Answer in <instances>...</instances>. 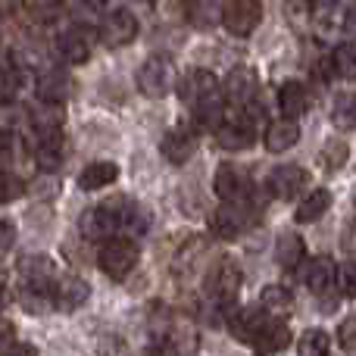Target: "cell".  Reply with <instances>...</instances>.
Returning <instances> with one entry per match:
<instances>
[{
  "label": "cell",
  "instance_id": "44dd1931",
  "mask_svg": "<svg viewBox=\"0 0 356 356\" xmlns=\"http://www.w3.org/2000/svg\"><path fill=\"white\" fill-rule=\"evenodd\" d=\"M269 319H272V316H269V313H263V309H259V303H257V307H244V309H238V313L232 316V322H228V328H232V334H234L238 341L250 344V341L257 338V332H259V328H263Z\"/></svg>",
  "mask_w": 356,
  "mask_h": 356
},
{
  "label": "cell",
  "instance_id": "74e56055",
  "mask_svg": "<svg viewBox=\"0 0 356 356\" xmlns=\"http://www.w3.org/2000/svg\"><path fill=\"white\" fill-rule=\"evenodd\" d=\"M356 322L353 319H344L341 322V328H338V341H341V347L344 350H353V344H356Z\"/></svg>",
  "mask_w": 356,
  "mask_h": 356
},
{
  "label": "cell",
  "instance_id": "6da1fadb",
  "mask_svg": "<svg viewBox=\"0 0 356 356\" xmlns=\"http://www.w3.org/2000/svg\"><path fill=\"white\" fill-rule=\"evenodd\" d=\"M138 259H141V250H138V244L131 238H122V234H116V238L100 241L97 266H100V272H104L106 278H113V282H122V278H129L131 272H135Z\"/></svg>",
  "mask_w": 356,
  "mask_h": 356
},
{
  "label": "cell",
  "instance_id": "52a82bcc",
  "mask_svg": "<svg viewBox=\"0 0 356 356\" xmlns=\"http://www.w3.org/2000/svg\"><path fill=\"white\" fill-rule=\"evenodd\" d=\"M257 222V207L250 200H238V203H222L213 216V232L219 238L232 241L238 234H244L247 228Z\"/></svg>",
  "mask_w": 356,
  "mask_h": 356
},
{
  "label": "cell",
  "instance_id": "9a60e30c",
  "mask_svg": "<svg viewBox=\"0 0 356 356\" xmlns=\"http://www.w3.org/2000/svg\"><path fill=\"white\" fill-rule=\"evenodd\" d=\"M216 141H219L222 150H247L257 141V129H253V122L247 116H234V119H225L216 129Z\"/></svg>",
  "mask_w": 356,
  "mask_h": 356
},
{
  "label": "cell",
  "instance_id": "5bb4252c",
  "mask_svg": "<svg viewBox=\"0 0 356 356\" xmlns=\"http://www.w3.org/2000/svg\"><path fill=\"white\" fill-rule=\"evenodd\" d=\"M160 150H163V156H166L169 163L184 166V163L197 154V131L188 129V125H175V129H169L166 135H163Z\"/></svg>",
  "mask_w": 356,
  "mask_h": 356
},
{
  "label": "cell",
  "instance_id": "7a4b0ae2",
  "mask_svg": "<svg viewBox=\"0 0 356 356\" xmlns=\"http://www.w3.org/2000/svg\"><path fill=\"white\" fill-rule=\"evenodd\" d=\"M56 278H60V272H56L54 259L44 257V253L25 257L22 263H19V282H22V294L25 297H35L38 303L50 300V291H54Z\"/></svg>",
  "mask_w": 356,
  "mask_h": 356
},
{
  "label": "cell",
  "instance_id": "4316f807",
  "mask_svg": "<svg viewBox=\"0 0 356 356\" xmlns=\"http://www.w3.org/2000/svg\"><path fill=\"white\" fill-rule=\"evenodd\" d=\"M225 97H222V91H216V94H209L207 100H200V104L194 106V119H197V125L200 129H209V131H216L222 122H225Z\"/></svg>",
  "mask_w": 356,
  "mask_h": 356
},
{
  "label": "cell",
  "instance_id": "f1b7e54d",
  "mask_svg": "<svg viewBox=\"0 0 356 356\" xmlns=\"http://www.w3.org/2000/svg\"><path fill=\"white\" fill-rule=\"evenodd\" d=\"M291 307H294V297H291V291L282 288V284H269V288L259 294V309L269 316H284Z\"/></svg>",
  "mask_w": 356,
  "mask_h": 356
},
{
  "label": "cell",
  "instance_id": "d6a6232c",
  "mask_svg": "<svg viewBox=\"0 0 356 356\" xmlns=\"http://www.w3.org/2000/svg\"><path fill=\"white\" fill-rule=\"evenodd\" d=\"M341 3H344V0H307L309 16H313V22H319V25H332L334 16H338V10H341Z\"/></svg>",
  "mask_w": 356,
  "mask_h": 356
},
{
  "label": "cell",
  "instance_id": "ba28073f",
  "mask_svg": "<svg viewBox=\"0 0 356 356\" xmlns=\"http://www.w3.org/2000/svg\"><path fill=\"white\" fill-rule=\"evenodd\" d=\"M207 291L222 309L234 300V294L241 291V269L232 257H222L219 263L213 266V272L207 275Z\"/></svg>",
  "mask_w": 356,
  "mask_h": 356
},
{
  "label": "cell",
  "instance_id": "ffe728a7",
  "mask_svg": "<svg viewBox=\"0 0 356 356\" xmlns=\"http://www.w3.org/2000/svg\"><path fill=\"white\" fill-rule=\"evenodd\" d=\"M278 110H282L284 119H300L303 113L309 110V91L303 81H284L278 88Z\"/></svg>",
  "mask_w": 356,
  "mask_h": 356
},
{
  "label": "cell",
  "instance_id": "d590c367",
  "mask_svg": "<svg viewBox=\"0 0 356 356\" xmlns=\"http://www.w3.org/2000/svg\"><path fill=\"white\" fill-rule=\"evenodd\" d=\"M16 154H19L16 135H13V131H6V129H0V163L16 160Z\"/></svg>",
  "mask_w": 356,
  "mask_h": 356
},
{
  "label": "cell",
  "instance_id": "7bdbcfd3",
  "mask_svg": "<svg viewBox=\"0 0 356 356\" xmlns=\"http://www.w3.org/2000/svg\"><path fill=\"white\" fill-rule=\"evenodd\" d=\"M22 6V0H0V16H13Z\"/></svg>",
  "mask_w": 356,
  "mask_h": 356
},
{
  "label": "cell",
  "instance_id": "484cf974",
  "mask_svg": "<svg viewBox=\"0 0 356 356\" xmlns=\"http://www.w3.org/2000/svg\"><path fill=\"white\" fill-rule=\"evenodd\" d=\"M116 178H119V166H116V163L97 160V163H91V166L81 169L79 188H81V191H100V188H110Z\"/></svg>",
  "mask_w": 356,
  "mask_h": 356
},
{
  "label": "cell",
  "instance_id": "5b68a950",
  "mask_svg": "<svg viewBox=\"0 0 356 356\" xmlns=\"http://www.w3.org/2000/svg\"><path fill=\"white\" fill-rule=\"evenodd\" d=\"M138 29L141 25H138V16L131 10H110L100 19L97 35L110 50H122L138 38Z\"/></svg>",
  "mask_w": 356,
  "mask_h": 356
},
{
  "label": "cell",
  "instance_id": "8fae6325",
  "mask_svg": "<svg viewBox=\"0 0 356 356\" xmlns=\"http://www.w3.org/2000/svg\"><path fill=\"white\" fill-rule=\"evenodd\" d=\"M213 188L219 194L222 203H238V200H247L250 197V178L241 166H232V163H222L216 169V178H213Z\"/></svg>",
  "mask_w": 356,
  "mask_h": 356
},
{
  "label": "cell",
  "instance_id": "1f68e13d",
  "mask_svg": "<svg viewBox=\"0 0 356 356\" xmlns=\"http://www.w3.org/2000/svg\"><path fill=\"white\" fill-rule=\"evenodd\" d=\"M22 194H25V181H22V178H19L16 172L0 169V207H3V203L19 200Z\"/></svg>",
  "mask_w": 356,
  "mask_h": 356
},
{
  "label": "cell",
  "instance_id": "836d02e7",
  "mask_svg": "<svg viewBox=\"0 0 356 356\" xmlns=\"http://www.w3.org/2000/svg\"><path fill=\"white\" fill-rule=\"evenodd\" d=\"M19 94V72L6 63H0V106L13 104Z\"/></svg>",
  "mask_w": 356,
  "mask_h": 356
},
{
  "label": "cell",
  "instance_id": "277c9868",
  "mask_svg": "<svg viewBox=\"0 0 356 356\" xmlns=\"http://www.w3.org/2000/svg\"><path fill=\"white\" fill-rule=\"evenodd\" d=\"M222 97H225V106H234V110L244 113L247 106L257 104L259 97V75L253 72L250 66H238L228 72L225 85H219Z\"/></svg>",
  "mask_w": 356,
  "mask_h": 356
},
{
  "label": "cell",
  "instance_id": "9c48e42d",
  "mask_svg": "<svg viewBox=\"0 0 356 356\" xmlns=\"http://www.w3.org/2000/svg\"><path fill=\"white\" fill-rule=\"evenodd\" d=\"M269 194L278 197V200H294L297 194H303V188L309 184V172L297 163H284V166H275L269 175Z\"/></svg>",
  "mask_w": 356,
  "mask_h": 356
},
{
  "label": "cell",
  "instance_id": "ac0fdd59",
  "mask_svg": "<svg viewBox=\"0 0 356 356\" xmlns=\"http://www.w3.org/2000/svg\"><path fill=\"white\" fill-rule=\"evenodd\" d=\"M300 141V125H297V119H272L269 125H266V135H263V144L269 154H284V150H291L294 144Z\"/></svg>",
  "mask_w": 356,
  "mask_h": 356
},
{
  "label": "cell",
  "instance_id": "8992f818",
  "mask_svg": "<svg viewBox=\"0 0 356 356\" xmlns=\"http://www.w3.org/2000/svg\"><path fill=\"white\" fill-rule=\"evenodd\" d=\"M263 22V3L259 0H225L222 25L234 38H250Z\"/></svg>",
  "mask_w": 356,
  "mask_h": 356
},
{
  "label": "cell",
  "instance_id": "7c38bea8",
  "mask_svg": "<svg viewBox=\"0 0 356 356\" xmlns=\"http://www.w3.org/2000/svg\"><path fill=\"white\" fill-rule=\"evenodd\" d=\"M297 269H300V282L307 284L313 294H328V291L338 284V263H334L332 257H313L309 263L303 259Z\"/></svg>",
  "mask_w": 356,
  "mask_h": 356
},
{
  "label": "cell",
  "instance_id": "4fadbf2b",
  "mask_svg": "<svg viewBox=\"0 0 356 356\" xmlns=\"http://www.w3.org/2000/svg\"><path fill=\"white\" fill-rule=\"evenodd\" d=\"M178 88V97H181V104H188L191 110H194L200 100H207L209 94L219 91V79H216L209 69H191L188 75H184L181 81H175Z\"/></svg>",
  "mask_w": 356,
  "mask_h": 356
},
{
  "label": "cell",
  "instance_id": "30bf717a",
  "mask_svg": "<svg viewBox=\"0 0 356 356\" xmlns=\"http://www.w3.org/2000/svg\"><path fill=\"white\" fill-rule=\"evenodd\" d=\"M56 47H60V56L69 66H85L94 50V31L88 25H72V29H66L60 35Z\"/></svg>",
  "mask_w": 356,
  "mask_h": 356
},
{
  "label": "cell",
  "instance_id": "7402d4cb",
  "mask_svg": "<svg viewBox=\"0 0 356 356\" xmlns=\"http://www.w3.org/2000/svg\"><path fill=\"white\" fill-rule=\"evenodd\" d=\"M63 156H66V147H63V135H41L35 138V163L41 172H56L63 166Z\"/></svg>",
  "mask_w": 356,
  "mask_h": 356
},
{
  "label": "cell",
  "instance_id": "f35d334b",
  "mask_svg": "<svg viewBox=\"0 0 356 356\" xmlns=\"http://www.w3.org/2000/svg\"><path fill=\"white\" fill-rule=\"evenodd\" d=\"M13 241H16V225L10 219H0V253L10 250Z\"/></svg>",
  "mask_w": 356,
  "mask_h": 356
},
{
  "label": "cell",
  "instance_id": "8d00e7d4",
  "mask_svg": "<svg viewBox=\"0 0 356 356\" xmlns=\"http://www.w3.org/2000/svg\"><path fill=\"white\" fill-rule=\"evenodd\" d=\"M344 160H347V147H344V144H328V150H325V169L344 166Z\"/></svg>",
  "mask_w": 356,
  "mask_h": 356
},
{
  "label": "cell",
  "instance_id": "83f0119b",
  "mask_svg": "<svg viewBox=\"0 0 356 356\" xmlns=\"http://www.w3.org/2000/svg\"><path fill=\"white\" fill-rule=\"evenodd\" d=\"M31 131H35V138L63 131V110L50 104H41L38 110H31Z\"/></svg>",
  "mask_w": 356,
  "mask_h": 356
},
{
  "label": "cell",
  "instance_id": "ab89813d",
  "mask_svg": "<svg viewBox=\"0 0 356 356\" xmlns=\"http://www.w3.org/2000/svg\"><path fill=\"white\" fill-rule=\"evenodd\" d=\"M0 356H38V350L31 344H22V341H10V344L0 350Z\"/></svg>",
  "mask_w": 356,
  "mask_h": 356
},
{
  "label": "cell",
  "instance_id": "e575fe53",
  "mask_svg": "<svg viewBox=\"0 0 356 356\" xmlns=\"http://www.w3.org/2000/svg\"><path fill=\"white\" fill-rule=\"evenodd\" d=\"M332 119H334V125H341V129H353V94H341V97L334 100Z\"/></svg>",
  "mask_w": 356,
  "mask_h": 356
},
{
  "label": "cell",
  "instance_id": "3957f363",
  "mask_svg": "<svg viewBox=\"0 0 356 356\" xmlns=\"http://www.w3.org/2000/svg\"><path fill=\"white\" fill-rule=\"evenodd\" d=\"M175 66L169 56H150L141 69H138V91L150 100L166 97L175 88Z\"/></svg>",
  "mask_w": 356,
  "mask_h": 356
},
{
  "label": "cell",
  "instance_id": "2e32d148",
  "mask_svg": "<svg viewBox=\"0 0 356 356\" xmlns=\"http://www.w3.org/2000/svg\"><path fill=\"white\" fill-rule=\"evenodd\" d=\"M35 94L41 104H50V106H63L72 94V81H69L66 72L60 69H44L35 81Z\"/></svg>",
  "mask_w": 356,
  "mask_h": 356
},
{
  "label": "cell",
  "instance_id": "60d3db41",
  "mask_svg": "<svg viewBox=\"0 0 356 356\" xmlns=\"http://www.w3.org/2000/svg\"><path fill=\"white\" fill-rule=\"evenodd\" d=\"M338 275H344V294L353 297V266H344V269H338Z\"/></svg>",
  "mask_w": 356,
  "mask_h": 356
},
{
  "label": "cell",
  "instance_id": "e0dca14e",
  "mask_svg": "<svg viewBox=\"0 0 356 356\" xmlns=\"http://www.w3.org/2000/svg\"><path fill=\"white\" fill-rule=\"evenodd\" d=\"M88 284L81 282L79 275H66V278H56L54 291H50V303H54L56 309H66V313H72V309H79L81 303L88 300Z\"/></svg>",
  "mask_w": 356,
  "mask_h": 356
},
{
  "label": "cell",
  "instance_id": "d6986e66",
  "mask_svg": "<svg viewBox=\"0 0 356 356\" xmlns=\"http://www.w3.org/2000/svg\"><path fill=\"white\" fill-rule=\"evenodd\" d=\"M288 344H291V328L284 325V322H278L275 316H272V319L257 332V338L250 341V347H253V350H257L259 356L282 353Z\"/></svg>",
  "mask_w": 356,
  "mask_h": 356
},
{
  "label": "cell",
  "instance_id": "cb8c5ba5",
  "mask_svg": "<svg viewBox=\"0 0 356 356\" xmlns=\"http://www.w3.org/2000/svg\"><path fill=\"white\" fill-rule=\"evenodd\" d=\"M328 209H332V191H328V188H316V191H309V194L300 200L294 219L300 222V225H309V222H319Z\"/></svg>",
  "mask_w": 356,
  "mask_h": 356
},
{
  "label": "cell",
  "instance_id": "4dcf8cb0",
  "mask_svg": "<svg viewBox=\"0 0 356 356\" xmlns=\"http://www.w3.org/2000/svg\"><path fill=\"white\" fill-rule=\"evenodd\" d=\"M353 60H356V50H353V41H344L332 50V75H341V79H353Z\"/></svg>",
  "mask_w": 356,
  "mask_h": 356
},
{
  "label": "cell",
  "instance_id": "f546056e",
  "mask_svg": "<svg viewBox=\"0 0 356 356\" xmlns=\"http://www.w3.org/2000/svg\"><path fill=\"white\" fill-rule=\"evenodd\" d=\"M328 347H332V338L319 328H309V332L300 334L297 341V353L300 356H328Z\"/></svg>",
  "mask_w": 356,
  "mask_h": 356
},
{
  "label": "cell",
  "instance_id": "d4e9b609",
  "mask_svg": "<svg viewBox=\"0 0 356 356\" xmlns=\"http://www.w3.org/2000/svg\"><path fill=\"white\" fill-rule=\"evenodd\" d=\"M275 259H278V266H282V269H297V266L307 259V244H303L300 234H294V232L278 234Z\"/></svg>",
  "mask_w": 356,
  "mask_h": 356
},
{
  "label": "cell",
  "instance_id": "603a6c76",
  "mask_svg": "<svg viewBox=\"0 0 356 356\" xmlns=\"http://www.w3.org/2000/svg\"><path fill=\"white\" fill-rule=\"evenodd\" d=\"M222 10H225V0H188L184 3V16L191 25L197 29H213L222 22Z\"/></svg>",
  "mask_w": 356,
  "mask_h": 356
},
{
  "label": "cell",
  "instance_id": "ee69618b",
  "mask_svg": "<svg viewBox=\"0 0 356 356\" xmlns=\"http://www.w3.org/2000/svg\"><path fill=\"white\" fill-rule=\"evenodd\" d=\"M0 309H3V294H0Z\"/></svg>",
  "mask_w": 356,
  "mask_h": 356
},
{
  "label": "cell",
  "instance_id": "b9f144b4",
  "mask_svg": "<svg viewBox=\"0 0 356 356\" xmlns=\"http://www.w3.org/2000/svg\"><path fill=\"white\" fill-rule=\"evenodd\" d=\"M10 341H13V325L6 319H0V350H3Z\"/></svg>",
  "mask_w": 356,
  "mask_h": 356
}]
</instances>
